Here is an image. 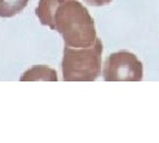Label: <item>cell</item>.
<instances>
[{"mask_svg": "<svg viewBox=\"0 0 159 143\" xmlns=\"http://www.w3.org/2000/svg\"><path fill=\"white\" fill-rule=\"evenodd\" d=\"M35 13L42 25L61 34L65 46L88 48L97 40L93 19L78 0H40Z\"/></svg>", "mask_w": 159, "mask_h": 143, "instance_id": "cell-1", "label": "cell"}, {"mask_svg": "<svg viewBox=\"0 0 159 143\" xmlns=\"http://www.w3.org/2000/svg\"><path fill=\"white\" fill-rule=\"evenodd\" d=\"M102 44L98 38L88 48L65 46L62 60L63 78L66 82H92L101 74Z\"/></svg>", "mask_w": 159, "mask_h": 143, "instance_id": "cell-2", "label": "cell"}, {"mask_svg": "<svg viewBox=\"0 0 159 143\" xmlns=\"http://www.w3.org/2000/svg\"><path fill=\"white\" fill-rule=\"evenodd\" d=\"M102 76L107 82H138L143 78V66L134 54L119 51L107 58Z\"/></svg>", "mask_w": 159, "mask_h": 143, "instance_id": "cell-3", "label": "cell"}, {"mask_svg": "<svg viewBox=\"0 0 159 143\" xmlns=\"http://www.w3.org/2000/svg\"><path fill=\"white\" fill-rule=\"evenodd\" d=\"M20 81H58V77L53 69L45 66H35L23 74Z\"/></svg>", "mask_w": 159, "mask_h": 143, "instance_id": "cell-4", "label": "cell"}, {"mask_svg": "<svg viewBox=\"0 0 159 143\" xmlns=\"http://www.w3.org/2000/svg\"><path fill=\"white\" fill-rule=\"evenodd\" d=\"M29 0H0V17L11 18L23 11Z\"/></svg>", "mask_w": 159, "mask_h": 143, "instance_id": "cell-5", "label": "cell"}, {"mask_svg": "<svg viewBox=\"0 0 159 143\" xmlns=\"http://www.w3.org/2000/svg\"><path fill=\"white\" fill-rule=\"evenodd\" d=\"M84 1L91 6H103L109 4L112 0H84Z\"/></svg>", "mask_w": 159, "mask_h": 143, "instance_id": "cell-6", "label": "cell"}]
</instances>
